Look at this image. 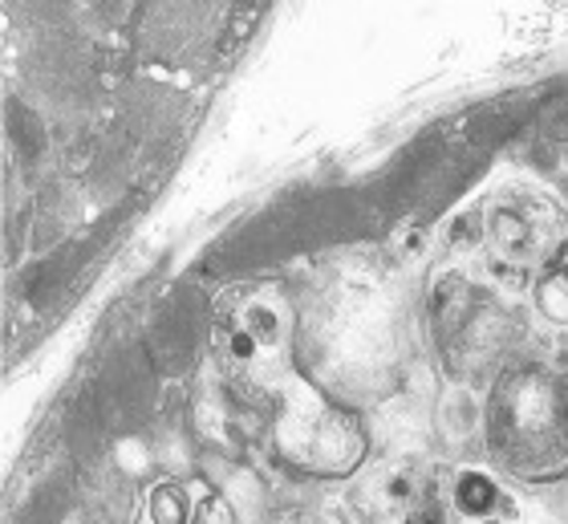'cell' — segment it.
<instances>
[{"label":"cell","mask_w":568,"mask_h":524,"mask_svg":"<svg viewBox=\"0 0 568 524\" xmlns=\"http://www.w3.org/2000/svg\"><path fill=\"white\" fill-rule=\"evenodd\" d=\"M284 342H288V325L276 301L240 298L215 313V350H224V357L236 366H261L281 354Z\"/></svg>","instance_id":"cell-1"},{"label":"cell","mask_w":568,"mask_h":524,"mask_svg":"<svg viewBox=\"0 0 568 524\" xmlns=\"http://www.w3.org/2000/svg\"><path fill=\"white\" fill-rule=\"evenodd\" d=\"M496 501H499L496 484H491L487 476H479V472H463L459 484H455V504H459L463 513L487 516L491 508H496Z\"/></svg>","instance_id":"cell-2"},{"label":"cell","mask_w":568,"mask_h":524,"mask_svg":"<svg viewBox=\"0 0 568 524\" xmlns=\"http://www.w3.org/2000/svg\"><path fill=\"white\" fill-rule=\"evenodd\" d=\"M540 305H545L557 322H568V252H565V261L552 269V276L545 281V289H540Z\"/></svg>","instance_id":"cell-3"},{"label":"cell","mask_w":568,"mask_h":524,"mask_svg":"<svg viewBox=\"0 0 568 524\" xmlns=\"http://www.w3.org/2000/svg\"><path fill=\"white\" fill-rule=\"evenodd\" d=\"M151 521L154 524H187V501L175 488L151 492Z\"/></svg>","instance_id":"cell-4"},{"label":"cell","mask_w":568,"mask_h":524,"mask_svg":"<svg viewBox=\"0 0 568 524\" xmlns=\"http://www.w3.org/2000/svg\"><path fill=\"white\" fill-rule=\"evenodd\" d=\"M406 524H443V513H438V508H418Z\"/></svg>","instance_id":"cell-5"}]
</instances>
